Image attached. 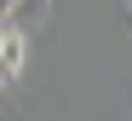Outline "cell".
Segmentation results:
<instances>
[{"label": "cell", "mask_w": 132, "mask_h": 121, "mask_svg": "<svg viewBox=\"0 0 132 121\" xmlns=\"http://www.w3.org/2000/svg\"><path fill=\"white\" fill-rule=\"evenodd\" d=\"M126 12H132V0H126Z\"/></svg>", "instance_id": "5b68a950"}, {"label": "cell", "mask_w": 132, "mask_h": 121, "mask_svg": "<svg viewBox=\"0 0 132 121\" xmlns=\"http://www.w3.org/2000/svg\"><path fill=\"white\" fill-rule=\"evenodd\" d=\"M23 69H29V35L17 29V23H0V75L17 81Z\"/></svg>", "instance_id": "6da1fadb"}, {"label": "cell", "mask_w": 132, "mask_h": 121, "mask_svg": "<svg viewBox=\"0 0 132 121\" xmlns=\"http://www.w3.org/2000/svg\"><path fill=\"white\" fill-rule=\"evenodd\" d=\"M0 87H6V75H0Z\"/></svg>", "instance_id": "277c9868"}, {"label": "cell", "mask_w": 132, "mask_h": 121, "mask_svg": "<svg viewBox=\"0 0 132 121\" xmlns=\"http://www.w3.org/2000/svg\"><path fill=\"white\" fill-rule=\"evenodd\" d=\"M12 6H17V0H0V23H6V17H12Z\"/></svg>", "instance_id": "3957f363"}, {"label": "cell", "mask_w": 132, "mask_h": 121, "mask_svg": "<svg viewBox=\"0 0 132 121\" xmlns=\"http://www.w3.org/2000/svg\"><path fill=\"white\" fill-rule=\"evenodd\" d=\"M46 12H52V0H17L6 23H17V29L29 35V29H40V23H46Z\"/></svg>", "instance_id": "7a4b0ae2"}]
</instances>
